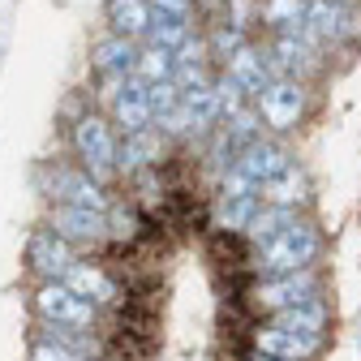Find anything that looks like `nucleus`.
I'll use <instances>...</instances> for the list:
<instances>
[{
  "instance_id": "nucleus-1",
  "label": "nucleus",
  "mask_w": 361,
  "mask_h": 361,
  "mask_svg": "<svg viewBox=\"0 0 361 361\" xmlns=\"http://www.w3.org/2000/svg\"><path fill=\"white\" fill-rule=\"evenodd\" d=\"M323 250H327L323 228L297 211L276 237L258 245L254 271H258V280H276V276H293V271H310V267L323 262Z\"/></svg>"
},
{
  "instance_id": "nucleus-2",
  "label": "nucleus",
  "mask_w": 361,
  "mask_h": 361,
  "mask_svg": "<svg viewBox=\"0 0 361 361\" xmlns=\"http://www.w3.org/2000/svg\"><path fill=\"white\" fill-rule=\"evenodd\" d=\"M250 104L262 116V129L267 133H276V138H293V133L310 121V112H314V82L271 78Z\"/></svg>"
},
{
  "instance_id": "nucleus-3",
  "label": "nucleus",
  "mask_w": 361,
  "mask_h": 361,
  "mask_svg": "<svg viewBox=\"0 0 361 361\" xmlns=\"http://www.w3.org/2000/svg\"><path fill=\"white\" fill-rule=\"evenodd\" d=\"M116 142H121V133L112 129L108 112L86 108L69 121V151H73L78 168L90 172L95 180H104V185L116 180Z\"/></svg>"
},
{
  "instance_id": "nucleus-4",
  "label": "nucleus",
  "mask_w": 361,
  "mask_h": 361,
  "mask_svg": "<svg viewBox=\"0 0 361 361\" xmlns=\"http://www.w3.org/2000/svg\"><path fill=\"white\" fill-rule=\"evenodd\" d=\"M301 35L323 56L331 48H353L361 43V5H336V0H305V26Z\"/></svg>"
},
{
  "instance_id": "nucleus-5",
  "label": "nucleus",
  "mask_w": 361,
  "mask_h": 361,
  "mask_svg": "<svg viewBox=\"0 0 361 361\" xmlns=\"http://www.w3.org/2000/svg\"><path fill=\"white\" fill-rule=\"evenodd\" d=\"M245 301L258 319H271L276 310H288V305L323 301V271L310 267V271H293V276H276V280H254Z\"/></svg>"
},
{
  "instance_id": "nucleus-6",
  "label": "nucleus",
  "mask_w": 361,
  "mask_h": 361,
  "mask_svg": "<svg viewBox=\"0 0 361 361\" xmlns=\"http://www.w3.org/2000/svg\"><path fill=\"white\" fill-rule=\"evenodd\" d=\"M39 190L48 194L52 202H73V207H95V211H108L112 198H108V185L104 180H95L90 172H82L78 164H43L35 172Z\"/></svg>"
},
{
  "instance_id": "nucleus-7",
  "label": "nucleus",
  "mask_w": 361,
  "mask_h": 361,
  "mask_svg": "<svg viewBox=\"0 0 361 361\" xmlns=\"http://www.w3.org/2000/svg\"><path fill=\"white\" fill-rule=\"evenodd\" d=\"M267 65L276 78H301V82H319L327 73V56L314 48L301 30H276L262 43Z\"/></svg>"
},
{
  "instance_id": "nucleus-8",
  "label": "nucleus",
  "mask_w": 361,
  "mask_h": 361,
  "mask_svg": "<svg viewBox=\"0 0 361 361\" xmlns=\"http://www.w3.org/2000/svg\"><path fill=\"white\" fill-rule=\"evenodd\" d=\"M30 310L35 319L48 323H65V327H99V305L78 297L65 280H39L30 293Z\"/></svg>"
},
{
  "instance_id": "nucleus-9",
  "label": "nucleus",
  "mask_w": 361,
  "mask_h": 361,
  "mask_svg": "<svg viewBox=\"0 0 361 361\" xmlns=\"http://www.w3.org/2000/svg\"><path fill=\"white\" fill-rule=\"evenodd\" d=\"M48 228H56L73 250H99L108 245V215L95 207H73V202H52Z\"/></svg>"
},
{
  "instance_id": "nucleus-10",
  "label": "nucleus",
  "mask_w": 361,
  "mask_h": 361,
  "mask_svg": "<svg viewBox=\"0 0 361 361\" xmlns=\"http://www.w3.org/2000/svg\"><path fill=\"white\" fill-rule=\"evenodd\" d=\"M26 271L35 280H65V271L73 267V258H78V250L56 233V228H30V237H26Z\"/></svg>"
},
{
  "instance_id": "nucleus-11",
  "label": "nucleus",
  "mask_w": 361,
  "mask_h": 361,
  "mask_svg": "<svg viewBox=\"0 0 361 361\" xmlns=\"http://www.w3.org/2000/svg\"><path fill=\"white\" fill-rule=\"evenodd\" d=\"M288 164H297V159H293V147H288L284 138H276V133H262V138L245 142V147L237 151V159H233V168H237L241 176H250L254 185H262V180H271V176H280Z\"/></svg>"
},
{
  "instance_id": "nucleus-12",
  "label": "nucleus",
  "mask_w": 361,
  "mask_h": 361,
  "mask_svg": "<svg viewBox=\"0 0 361 361\" xmlns=\"http://www.w3.org/2000/svg\"><path fill=\"white\" fill-rule=\"evenodd\" d=\"M254 353H267V357H288V361H314L323 348H327V336H305V331H288V327H276L258 319L254 327Z\"/></svg>"
},
{
  "instance_id": "nucleus-13",
  "label": "nucleus",
  "mask_w": 361,
  "mask_h": 361,
  "mask_svg": "<svg viewBox=\"0 0 361 361\" xmlns=\"http://www.w3.org/2000/svg\"><path fill=\"white\" fill-rule=\"evenodd\" d=\"M65 284H69L78 297L95 301L99 310H112V305L125 297L121 280L112 276V267H108V262H90V258H73V267L65 271Z\"/></svg>"
},
{
  "instance_id": "nucleus-14",
  "label": "nucleus",
  "mask_w": 361,
  "mask_h": 361,
  "mask_svg": "<svg viewBox=\"0 0 361 361\" xmlns=\"http://www.w3.org/2000/svg\"><path fill=\"white\" fill-rule=\"evenodd\" d=\"M172 147L176 142H168L155 125H147L138 133H121V142H116V176H129L138 168H159Z\"/></svg>"
},
{
  "instance_id": "nucleus-15",
  "label": "nucleus",
  "mask_w": 361,
  "mask_h": 361,
  "mask_svg": "<svg viewBox=\"0 0 361 361\" xmlns=\"http://www.w3.org/2000/svg\"><path fill=\"white\" fill-rule=\"evenodd\" d=\"M108 108V121H112V129L116 133H138V129H147L151 125V108H147V82L142 78H125L121 82V90L104 104Z\"/></svg>"
},
{
  "instance_id": "nucleus-16",
  "label": "nucleus",
  "mask_w": 361,
  "mask_h": 361,
  "mask_svg": "<svg viewBox=\"0 0 361 361\" xmlns=\"http://www.w3.org/2000/svg\"><path fill=\"white\" fill-rule=\"evenodd\" d=\"M219 69L228 73V78H233V82H237V86L245 90L250 99L258 95V90H262V86H267L271 78H276V73H271V65H267V52H262V43H258V39H245L241 48H237V52H233L228 61H224Z\"/></svg>"
},
{
  "instance_id": "nucleus-17",
  "label": "nucleus",
  "mask_w": 361,
  "mask_h": 361,
  "mask_svg": "<svg viewBox=\"0 0 361 361\" xmlns=\"http://www.w3.org/2000/svg\"><path fill=\"white\" fill-rule=\"evenodd\" d=\"M133 61H138V43L125 39V35H112L104 30L95 43H90V69H95V78H129L133 73Z\"/></svg>"
},
{
  "instance_id": "nucleus-18",
  "label": "nucleus",
  "mask_w": 361,
  "mask_h": 361,
  "mask_svg": "<svg viewBox=\"0 0 361 361\" xmlns=\"http://www.w3.org/2000/svg\"><path fill=\"white\" fill-rule=\"evenodd\" d=\"M258 202H267V207H288V211L310 207V176H305V168L301 164H288L280 176L262 180V185H258Z\"/></svg>"
},
{
  "instance_id": "nucleus-19",
  "label": "nucleus",
  "mask_w": 361,
  "mask_h": 361,
  "mask_svg": "<svg viewBox=\"0 0 361 361\" xmlns=\"http://www.w3.org/2000/svg\"><path fill=\"white\" fill-rule=\"evenodd\" d=\"M254 241L245 233L233 228H207V258L215 262V271H237V267H254Z\"/></svg>"
},
{
  "instance_id": "nucleus-20",
  "label": "nucleus",
  "mask_w": 361,
  "mask_h": 361,
  "mask_svg": "<svg viewBox=\"0 0 361 361\" xmlns=\"http://www.w3.org/2000/svg\"><path fill=\"white\" fill-rule=\"evenodd\" d=\"M104 30L142 43L151 30V0H104Z\"/></svg>"
},
{
  "instance_id": "nucleus-21",
  "label": "nucleus",
  "mask_w": 361,
  "mask_h": 361,
  "mask_svg": "<svg viewBox=\"0 0 361 361\" xmlns=\"http://www.w3.org/2000/svg\"><path fill=\"white\" fill-rule=\"evenodd\" d=\"M267 323L288 327V331H305V336H327L331 305H327V297L323 301H305V305H288V310H276Z\"/></svg>"
},
{
  "instance_id": "nucleus-22",
  "label": "nucleus",
  "mask_w": 361,
  "mask_h": 361,
  "mask_svg": "<svg viewBox=\"0 0 361 361\" xmlns=\"http://www.w3.org/2000/svg\"><path fill=\"white\" fill-rule=\"evenodd\" d=\"M215 133H219V138L224 142H228L233 151H241L245 142H254V138H262V116L254 112V104H245V108H237V112H228V116H224L219 125H215Z\"/></svg>"
},
{
  "instance_id": "nucleus-23",
  "label": "nucleus",
  "mask_w": 361,
  "mask_h": 361,
  "mask_svg": "<svg viewBox=\"0 0 361 361\" xmlns=\"http://www.w3.org/2000/svg\"><path fill=\"white\" fill-rule=\"evenodd\" d=\"M258 211V194H237V198H219L211 202V228H233V233H245V224L254 219Z\"/></svg>"
},
{
  "instance_id": "nucleus-24",
  "label": "nucleus",
  "mask_w": 361,
  "mask_h": 361,
  "mask_svg": "<svg viewBox=\"0 0 361 361\" xmlns=\"http://www.w3.org/2000/svg\"><path fill=\"white\" fill-rule=\"evenodd\" d=\"M258 26L267 35L301 30L305 26V0H258Z\"/></svg>"
},
{
  "instance_id": "nucleus-25",
  "label": "nucleus",
  "mask_w": 361,
  "mask_h": 361,
  "mask_svg": "<svg viewBox=\"0 0 361 361\" xmlns=\"http://www.w3.org/2000/svg\"><path fill=\"white\" fill-rule=\"evenodd\" d=\"M194 30H198V22H194V18H176V13H155V9H151V30H147V39H142V43H159V48L176 52L180 43L194 35Z\"/></svg>"
},
{
  "instance_id": "nucleus-26",
  "label": "nucleus",
  "mask_w": 361,
  "mask_h": 361,
  "mask_svg": "<svg viewBox=\"0 0 361 361\" xmlns=\"http://www.w3.org/2000/svg\"><path fill=\"white\" fill-rule=\"evenodd\" d=\"M176 69V56L168 48H159V43H138V61H133V78H142V82H164L172 78Z\"/></svg>"
},
{
  "instance_id": "nucleus-27",
  "label": "nucleus",
  "mask_w": 361,
  "mask_h": 361,
  "mask_svg": "<svg viewBox=\"0 0 361 361\" xmlns=\"http://www.w3.org/2000/svg\"><path fill=\"white\" fill-rule=\"evenodd\" d=\"M297 211H288V207H267V202H258V211H254V219L245 224V237L254 241V250L262 245V241H271V237H276L280 228H284V224L293 219Z\"/></svg>"
},
{
  "instance_id": "nucleus-28",
  "label": "nucleus",
  "mask_w": 361,
  "mask_h": 361,
  "mask_svg": "<svg viewBox=\"0 0 361 361\" xmlns=\"http://www.w3.org/2000/svg\"><path fill=\"white\" fill-rule=\"evenodd\" d=\"M176 104H180V86H176L172 78H164V82H147V108H151V121L164 116V112H172Z\"/></svg>"
},
{
  "instance_id": "nucleus-29",
  "label": "nucleus",
  "mask_w": 361,
  "mask_h": 361,
  "mask_svg": "<svg viewBox=\"0 0 361 361\" xmlns=\"http://www.w3.org/2000/svg\"><path fill=\"white\" fill-rule=\"evenodd\" d=\"M26 361H86V357H78L73 348H65V344H56V340H48V336H30Z\"/></svg>"
},
{
  "instance_id": "nucleus-30",
  "label": "nucleus",
  "mask_w": 361,
  "mask_h": 361,
  "mask_svg": "<svg viewBox=\"0 0 361 361\" xmlns=\"http://www.w3.org/2000/svg\"><path fill=\"white\" fill-rule=\"evenodd\" d=\"M155 13H176V18H194L198 22V0H151Z\"/></svg>"
},
{
  "instance_id": "nucleus-31",
  "label": "nucleus",
  "mask_w": 361,
  "mask_h": 361,
  "mask_svg": "<svg viewBox=\"0 0 361 361\" xmlns=\"http://www.w3.org/2000/svg\"><path fill=\"white\" fill-rule=\"evenodd\" d=\"M336 5H361V0H336Z\"/></svg>"
}]
</instances>
